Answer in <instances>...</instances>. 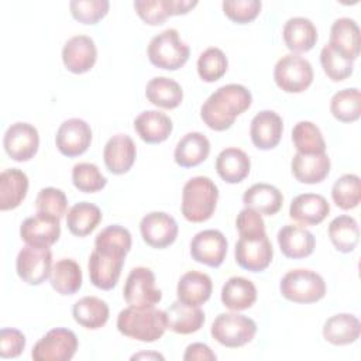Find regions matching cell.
Wrapping results in <instances>:
<instances>
[{"mask_svg":"<svg viewBox=\"0 0 361 361\" xmlns=\"http://www.w3.org/2000/svg\"><path fill=\"white\" fill-rule=\"evenodd\" d=\"M252 103L251 92L237 83H228L214 90L200 107L203 123L214 130H228L235 118L243 114Z\"/></svg>","mask_w":361,"mask_h":361,"instance_id":"1","label":"cell"},{"mask_svg":"<svg viewBox=\"0 0 361 361\" xmlns=\"http://www.w3.org/2000/svg\"><path fill=\"white\" fill-rule=\"evenodd\" d=\"M117 330L130 338L154 343L159 340L166 330L165 310L152 307H133L123 309L117 316Z\"/></svg>","mask_w":361,"mask_h":361,"instance_id":"2","label":"cell"},{"mask_svg":"<svg viewBox=\"0 0 361 361\" xmlns=\"http://www.w3.org/2000/svg\"><path fill=\"white\" fill-rule=\"evenodd\" d=\"M217 199L219 189L210 178L193 176L182 189V214L190 223H203L213 216Z\"/></svg>","mask_w":361,"mask_h":361,"instance_id":"3","label":"cell"},{"mask_svg":"<svg viewBox=\"0 0 361 361\" xmlns=\"http://www.w3.org/2000/svg\"><path fill=\"white\" fill-rule=\"evenodd\" d=\"M147 55L154 66L165 71H176L188 62L190 48L180 39L178 30L166 28L151 38Z\"/></svg>","mask_w":361,"mask_h":361,"instance_id":"4","label":"cell"},{"mask_svg":"<svg viewBox=\"0 0 361 361\" xmlns=\"http://www.w3.org/2000/svg\"><path fill=\"white\" fill-rule=\"evenodd\" d=\"M281 295L293 303H314L324 298L326 282L312 269L288 271L279 283Z\"/></svg>","mask_w":361,"mask_h":361,"instance_id":"5","label":"cell"},{"mask_svg":"<svg viewBox=\"0 0 361 361\" xmlns=\"http://www.w3.org/2000/svg\"><path fill=\"white\" fill-rule=\"evenodd\" d=\"M257 333V323L237 312L220 313L210 327L212 337L221 345L238 348L248 344Z\"/></svg>","mask_w":361,"mask_h":361,"instance_id":"6","label":"cell"},{"mask_svg":"<svg viewBox=\"0 0 361 361\" xmlns=\"http://www.w3.org/2000/svg\"><path fill=\"white\" fill-rule=\"evenodd\" d=\"M274 80L286 93H302L313 82V68L306 58L288 54L275 63Z\"/></svg>","mask_w":361,"mask_h":361,"instance_id":"7","label":"cell"},{"mask_svg":"<svg viewBox=\"0 0 361 361\" xmlns=\"http://www.w3.org/2000/svg\"><path fill=\"white\" fill-rule=\"evenodd\" d=\"M76 334L65 327H55L44 334L34 345V361H69L78 350Z\"/></svg>","mask_w":361,"mask_h":361,"instance_id":"8","label":"cell"},{"mask_svg":"<svg viewBox=\"0 0 361 361\" xmlns=\"http://www.w3.org/2000/svg\"><path fill=\"white\" fill-rule=\"evenodd\" d=\"M123 296L128 306L144 309L159 303L162 292L155 286L154 272L147 267H137L127 275Z\"/></svg>","mask_w":361,"mask_h":361,"instance_id":"9","label":"cell"},{"mask_svg":"<svg viewBox=\"0 0 361 361\" xmlns=\"http://www.w3.org/2000/svg\"><path fill=\"white\" fill-rule=\"evenodd\" d=\"M16 271L27 285H41L52 271V252L48 247L25 245L16 259Z\"/></svg>","mask_w":361,"mask_h":361,"instance_id":"10","label":"cell"},{"mask_svg":"<svg viewBox=\"0 0 361 361\" xmlns=\"http://www.w3.org/2000/svg\"><path fill=\"white\" fill-rule=\"evenodd\" d=\"M235 262L245 271L261 272L267 269L274 257V248L267 233L240 237L234 248Z\"/></svg>","mask_w":361,"mask_h":361,"instance_id":"11","label":"cell"},{"mask_svg":"<svg viewBox=\"0 0 361 361\" xmlns=\"http://www.w3.org/2000/svg\"><path fill=\"white\" fill-rule=\"evenodd\" d=\"M3 147L11 159L17 162H27L34 158L38 151V130L30 123L17 121L6 130Z\"/></svg>","mask_w":361,"mask_h":361,"instance_id":"12","label":"cell"},{"mask_svg":"<svg viewBox=\"0 0 361 361\" xmlns=\"http://www.w3.org/2000/svg\"><path fill=\"white\" fill-rule=\"evenodd\" d=\"M228 243L224 234L219 230L209 228L199 231L190 241L192 258L203 265L217 268L223 264L227 255Z\"/></svg>","mask_w":361,"mask_h":361,"instance_id":"13","label":"cell"},{"mask_svg":"<svg viewBox=\"0 0 361 361\" xmlns=\"http://www.w3.org/2000/svg\"><path fill=\"white\" fill-rule=\"evenodd\" d=\"M92 142V128L82 118H68L65 120L55 135V145L58 151L68 157H79L87 151Z\"/></svg>","mask_w":361,"mask_h":361,"instance_id":"14","label":"cell"},{"mask_svg":"<svg viewBox=\"0 0 361 361\" xmlns=\"http://www.w3.org/2000/svg\"><path fill=\"white\" fill-rule=\"evenodd\" d=\"M140 233L144 243L152 248H166L178 237L175 219L165 212H151L141 219Z\"/></svg>","mask_w":361,"mask_h":361,"instance_id":"15","label":"cell"},{"mask_svg":"<svg viewBox=\"0 0 361 361\" xmlns=\"http://www.w3.org/2000/svg\"><path fill=\"white\" fill-rule=\"evenodd\" d=\"M61 220L55 216L39 213L27 217L20 226V237L27 245L49 247L59 240Z\"/></svg>","mask_w":361,"mask_h":361,"instance_id":"16","label":"cell"},{"mask_svg":"<svg viewBox=\"0 0 361 361\" xmlns=\"http://www.w3.org/2000/svg\"><path fill=\"white\" fill-rule=\"evenodd\" d=\"M97 59V48L89 35H73L62 48V62L65 68L76 75L89 72Z\"/></svg>","mask_w":361,"mask_h":361,"instance_id":"17","label":"cell"},{"mask_svg":"<svg viewBox=\"0 0 361 361\" xmlns=\"http://www.w3.org/2000/svg\"><path fill=\"white\" fill-rule=\"evenodd\" d=\"M124 258L126 257L123 255L104 254L97 250H93L87 261L90 282L102 290L113 289L120 279Z\"/></svg>","mask_w":361,"mask_h":361,"instance_id":"18","label":"cell"},{"mask_svg":"<svg viewBox=\"0 0 361 361\" xmlns=\"http://www.w3.org/2000/svg\"><path fill=\"white\" fill-rule=\"evenodd\" d=\"M135 144L127 134H116L110 137L103 149L104 165L113 175L128 172L135 162Z\"/></svg>","mask_w":361,"mask_h":361,"instance_id":"19","label":"cell"},{"mask_svg":"<svg viewBox=\"0 0 361 361\" xmlns=\"http://www.w3.org/2000/svg\"><path fill=\"white\" fill-rule=\"evenodd\" d=\"M283 121L281 116L272 110H262L254 116L250 126L252 144L262 151L275 148L282 137Z\"/></svg>","mask_w":361,"mask_h":361,"instance_id":"20","label":"cell"},{"mask_svg":"<svg viewBox=\"0 0 361 361\" xmlns=\"http://www.w3.org/2000/svg\"><path fill=\"white\" fill-rule=\"evenodd\" d=\"M330 213V204L319 193H302L293 197L289 206V216L303 226H316Z\"/></svg>","mask_w":361,"mask_h":361,"instance_id":"21","label":"cell"},{"mask_svg":"<svg viewBox=\"0 0 361 361\" xmlns=\"http://www.w3.org/2000/svg\"><path fill=\"white\" fill-rule=\"evenodd\" d=\"M278 244L286 258L300 259L313 254L316 247L314 235L302 226L286 224L278 231Z\"/></svg>","mask_w":361,"mask_h":361,"instance_id":"22","label":"cell"},{"mask_svg":"<svg viewBox=\"0 0 361 361\" xmlns=\"http://www.w3.org/2000/svg\"><path fill=\"white\" fill-rule=\"evenodd\" d=\"M213 290L212 278L199 271H189L180 276L176 286L178 300L188 306H200L206 303Z\"/></svg>","mask_w":361,"mask_h":361,"instance_id":"23","label":"cell"},{"mask_svg":"<svg viewBox=\"0 0 361 361\" xmlns=\"http://www.w3.org/2000/svg\"><path fill=\"white\" fill-rule=\"evenodd\" d=\"M338 54L350 61H355L360 55V27L350 17L337 18L330 28V41Z\"/></svg>","mask_w":361,"mask_h":361,"instance_id":"24","label":"cell"},{"mask_svg":"<svg viewBox=\"0 0 361 361\" xmlns=\"http://www.w3.org/2000/svg\"><path fill=\"white\" fill-rule=\"evenodd\" d=\"M290 169L300 183H320L330 172V158L326 152L312 155L296 152L290 161Z\"/></svg>","mask_w":361,"mask_h":361,"instance_id":"25","label":"cell"},{"mask_svg":"<svg viewBox=\"0 0 361 361\" xmlns=\"http://www.w3.org/2000/svg\"><path fill=\"white\" fill-rule=\"evenodd\" d=\"M210 154L209 138L199 133L192 131L185 134L176 144L173 151V159L176 165L182 168H193L200 165Z\"/></svg>","mask_w":361,"mask_h":361,"instance_id":"26","label":"cell"},{"mask_svg":"<svg viewBox=\"0 0 361 361\" xmlns=\"http://www.w3.org/2000/svg\"><path fill=\"white\" fill-rule=\"evenodd\" d=\"M172 120L158 110H145L134 120V130L147 144L164 142L172 133Z\"/></svg>","mask_w":361,"mask_h":361,"instance_id":"27","label":"cell"},{"mask_svg":"<svg viewBox=\"0 0 361 361\" xmlns=\"http://www.w3.org/2000/svg\"><path fill=\"white\" fill-rule=\"evenodd\" d=\"M243 203L245 207L252 209L259 214L274 216L283 204V195L274 185L259 182L244 192Z\"/></svg>","mask_w":361,"mask_h":361,"instance_id":"28","label":"cell"},{"mask_svg":"<svg viewBox=\"0 0 361 361\" xmlns=\"http://www.w3.org/2000/svg\"><path fill=\"white\" fill-rule=\"evenodd\" d=\"M282 37L286 48L293 54L307 52L317 42V30L312 20L306 17H292L285 23Z\"/></svg>","mask_w":361,"mask_h":361,"instance_id":"29","label":"cell"},{"mask_svg":"<svg viewBox=\"0 0 361 361\" xmlns=\"http://www.w3.org/2000/svg\"><path fill=\"white\" fill-rule=\"evenodd\" d=\"M166 329L178 334H192L204 324V313L199 306H188L179 300L173 302L166 310Z\"/></svg>","mask_w":361,"mask_h":361,"instance_id":"30","label":"cell"},{"mask_svg":"<svg viewBox=\"0 0 361 361\" xmlns=\"http://www.w3.org/2000/svg\"><path fill=\"white\" fill-rule=\"evenodd\" d=\"M250 169L251 161L248 155L240 148H224L216 158V171L219 176L227 183H240L248 176Z\"/></svg>","mask_w":361,"mask_h":361,"instance_id":"31","label":"cell"},{"mask_svg":"<svg viewBox=\"0 0 361 361\" xmlns=\"http://www.w3.org/2000/svg\"><path fill=\"white\" fill-rule=\"evenodd\" d=\"M28 192L27 175L17 169L8 168L0 173V210H11L18 207Z\"/></svg>","mask_w":361,"mask_h":361,"instance_id":"32","label":"cell"},{"mask_svg":"<svg viewBox=\"0 0 361 361\" xmlns=\"http://www.w3.org/2000/svg\"><path fill=\"white\" fill-rule=\"evenodd\" d=\"M361 323L350 313H338L329 317L323 324V337L333 345H347L358 340Z\"/></svg>","mask_w":361,"mask_h":361,"instance_id":"33","label":"cell"},{"mask_svg":"<svg viewBox=\"0 0 361 361\" xmlns=\"http://www.w3.org/2000/svg\"><path fill=\"white\" fill-rule=\"evenodd\" d=\"M255 300L257 288L244 276H231L221 288V303L233 312L245 310L251 307Z\"/></svg>","mask_w":361,"mask_h":361,"instance_id":"34","label":"cell"},{"mask_svg":"<svg viewBox=\"0 0 361 361\" xmlns=\"http://www.w3.org/2000/svg\"><path fill=\"white\" fill-rule=\"evenodd\" d=\"M109 314L110 310L107 303L96 296H83L76 300L72 307L75 322L87 330L103 327L109 320Z\"/></svg>","mask_w":361,"mask_h":361,"instance_id":"35","label":"cell"},{"mask_svg":"<svg viewBox=\"0 0 361 361\" xmlns=\"http://www.w3.org/2000/svg\"><path fill=\"white\" fill-rule=\"evenodd\" d=\"M145 96L154 106L171 110L182 103L183 90L176 80L166 76H157L147 83Z\"/></svg>","mask_w":361,"mask_h":361,"instance_id":"36","label":"cell"},{"mask_svg":"<svg viewBox=\"0 0 361 361\" xmlns=\"http://www.w3.org/2000/svg\"><path fill=\"white\" fill-rule=\"evenodd\" d=\"M82 269L72 258H62L52 265L49 275L51 286L63 296L75 295L82 286Z\"/></svg>","mask_w":361,"mask_h":361,"instance_id":"37","label":"cell"},{"mask_svg":"<svg viewBox=\"0 0 361 361\" xmlns=\"http://www.w3.org/2000/svg\"><path fill=\"white\" fill-rule=\"evenodd\" d=\"M102 221V210L90 202H79L66 213L68 230L76 237H86Z\"/></svg>","mask_w":361,"mask_h":361,"instance_id":"38","label":"cell"},{"mask_svg":"<svg viewBox=\"0 0 361 361\" xmlns=\"http://www.w3.org/2000/svg\"><path fill=\"white\" fill-rule=\"evenodd\" d=\"M329 237L340 252H351L360 241V228L354 217L341 214L333 219L329 224Z\"/></svg>","mask_w":361,"mask_h":361,"instance_id":"39","label":"cell"},{"mask_svg":"<svg viewBox=\"0 0 361 361\" xmlns=\"http://www.w3.org/2000/svg\"><path fill=\"white\" fill-rule=\"evenodd\" d=\"M94 250L104 254L126 257L131 250V234L123 226H107L96 235Z\"/></svg>","mask_w":361,"mask_h":361,"instance_id":"40","label":"cell"},{"mask_svg":"<svg viewBox=\"0 0 361 361\" xmlns=\"http://www.w3.org/2000/svg\"><path fill=\"white\" fill-rule=\"evenodd\" d=\"M330 111L333 117L341 123H353L361 114V93L357 87L338 90L330 100Z\"/></svg>","mask_w":361,"mask_h":361,"instance_id":"41","label":"cell"},{"mask_svg":"<svg viewBox=\"0 0 361 361\" xmlns=\"http://www.w3.org/2000/svg\"><path fill=\"white\" fill-rule=\"evenodd\" d=\"M292 142L299 154H322L326 152V141L320 128L312 121H299L292 128Z\"/></svg>","mask_w":361,"mask_h":361,"instance_id":"42","label":"cell"},{"mask_svg":"<svg viewBox=\"0 0 361 361\" xmlns=\"http://www.w3.org/2000/svg\"><path fill=\"white\" fill-rule=\"evenodd\" d=\"M331 199L341 210H351L360 204L361 200V180L355 173H345L340 176L331 188Z\"/></svg>","mask_w":361,"mask_h":361,"instance_id":"43","label":"cell"},{"mask_svg":"<svg viewBox=\"0 0 361 361\" xmlns=\"http://www.w3.org/2000/svg\"><path fill=\"white\" fill-rule=\"evenodd\" d=\"M196 66L199 78L203 82L212 83L223 78V75L227 72L228 61L226 54L220 48L210 47L199 55Z\"/></svg>","mask_w":361,"mask_h":361,"instance_id":"44","label":"cell"},{"mask_svg":"<svg viewBox=\"0 0 361 361\" xmlns=\"http://www.w3.org/2000/svg\"><path fill=\"white\" fill-rule=\"evenodd\" d=\"M72 183L79 192L94 193L106 186L107 179L100 172L97 165L90 162H79L72 168Z\"/></svg>","mask_w":361,"mask_h":361,"instance_id":"45","label":"cell"},{"mask_svg":"<svg viewBox=\"0 0 361 361\" xmlns=\"http://www.w3.org/2000/svg\"><path fill=\"white\" fill-rule=\"evenodd\" d=\"M320 63L329 79L333 82H341L351 76L353 61L338 54L331 45L326 44L320 51Z\"/></svg>","mask_w":361,"mask_h":361,"instance_id":"46","label":"cell"},{"mask_svg":"<svg viewBox=\"0 0 361 361\" xmlns=\"http://www.w3.org/2000/svg\"><path fill=\"white\" fill-rule=\"evenodd\" d=\"M107 0H72L69 10L72 17L82 24H96L109 11Z\"/></svg>","mask_w":361,"mask_h":361,"instance_id":"47","label":"cell"},{"mask_svg":"<svg viewBox=\"0 0 361 361\" xmlns=\"http://www.w3.org/2000/svg\"><path fill=\"white\" fill-rule=\"evenodd\" d=\"M68 199L58 188H42L35 199V209L39 213H47L58 217L59 220L66 214Z\"/></svg>","mask_w":361,"mask_h":361,"instance_id":"48","label":"cell"},{"mask_svg":"<svg viewBox=\"0 0 361 361\" xmlns=\"http://www.w3.org/2000/svg\"><path fill=\"white\" fill-rule=\"evenodd\" d=\"M224 14L237 24H247L255 20L261 11L259 0H226L221 4Z\"/></svg>","mask_w":361,"mask_h":361,"instance_id":"49","label":"cell"},{"mask_svg":"<svg viewBox=\"0 0 361 361\" xmlns=\"http://www.w3.org/2000/svg\"><path fill=\"white\" fill-rule=\"evenodd\" d=\"M133 6L138 17L149 25H161L171 17L168 0H135Z\"/></svg>","mask_w":361,"mask_h":361,"instance_id":"50","label":"cell"},{"mask_svg":"<svg viewBox=\"0 0 361 361\" xmlns=\"http://www.w3.org/2000/svg\"><path fill=\"white\" fill-rule=\"evenodd\" d=\"M25 348V336L13 327H4L0 330V357L16 358Z\"/></svg>","mask_w":361,"mask_h":361,"instance_id":"51","label":"cell"},{"mask_svg":"<svg viewBox=\"0 0 361 361\" xmlns=\"http://www.w3.org/2000/svg\"><path fill=\"white\" fill-rule=\"evenodd\" d=\"M235 228L238 230L240 237L257 235L265 233V223L259 213L252 209H243L235 219Z\"/></svg>","mask_w":361,"mask_h":361,"instance_id":"52","label":"cell"},{"mask_svg":"<svg viewBox=\"0 0 361 361\" xmlns=\"http://www.w3.org/2000/svg\"><path fill=\"white\" fill-rule=\"evenodd\" d=\"M217 357L216 354L212 351V348L207 344L203 343H192L186 347L185 354H183V360L185 361H193V360H199V361H214Z\"/></svg>","mask_w":361,"mask_h":361,"instance_id":"53","label":"cell"},{"mask_svg":"<svg viewBox=\"0 0 361 361\" xmlns=\"http://www.w3.org/2000/svg\"><path fill=\"white\" fill-rule=\"evenodd\" d=\"M140 358H152V360H164V355L158 353H138L131 357V360H140Z\"/></svg>","mask_w":361,"mask_h":361,"instance_id":"54","label":"cell"}]
</instances>
